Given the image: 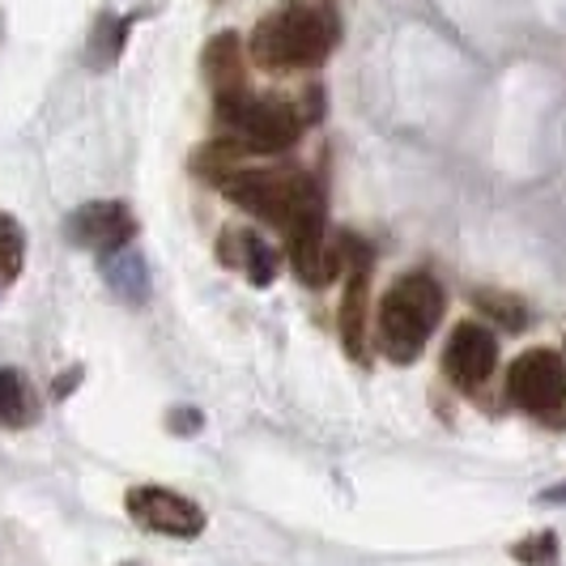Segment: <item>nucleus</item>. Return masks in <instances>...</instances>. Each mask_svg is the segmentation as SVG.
Wrapping results in <instances>:
<instances>
[{"mask_svg": "<svg viewBox=\"0 0 566 566\" xmlns=\"http://www.w3.org/2000/svg\"><path fill=\"white\" fill-rule=\"evenodd\" d=\"M494 363H499V340L482 324H460L448 340V349H443V370L464 392H478L494 375Z\"/></svg>", "mask_w": 566, "mask_h": 566, "instance_id": "6e6552de", "label": "nucleus"}, {"mask_svg": "<svg viewBox=\"0 0 566 566\" xmlns=\"http://www.w3.org/2000/svg\"><path fill=\"white\" fill-rule=\"evenodd\" d=\"M103 277L128 303H145V294H149V269H145V260L133 248H119V252L103 255Z\"/></svg>", "mask_w": 566, "mask_h": 566, "instance_id": "1a4fd4ad", "label": "nucleus"}, {"mask_svg": "<svg viewBox=\"0 0 566 566\" xmlns=\"http://www.w3.org/2000/svg\"><path fill=\"white\" fill-rule=\"evenodd\" d=\"M337 43V30L328 22V13H319L315 4H282L277 13H269L252 34V60L260 69L290 73V69H315L324 64Z\"/></svg>", "mask_w": 566, "mask_h": 566, "instance_id": "f03ea898", "label": "nucleus"}, {"mask_svg": "<svg viewBox=\"0 0 566 566\" xmlns=\"http://www.w3.org/2000/svg\"><path fill=\"white\" fill-rule=\"evenodd\" d=\"M124 566H142V563H124Z\"/></svg>", "mask_w": 566, "mask_h": 566, "instance_id": "6ab92c4d", "label": "nucleus"}, {"mask_svg": "<svg viewBox=\"0 0 566 566\" xmlns=\"http://www.w3.org/2000/svg\"><path fill=\"white\" fill-rule=\"evenodd\" d=\"M39 418V405L30 384L18 370H0V422L4 426H30Z\"/></svg>", "mask_w": 566, "mask_h": 566, "instance_id": "9b49d317", "label": "nucleus"}, {"mask_svg": "<svg viewBox=\"0 0 566 566\" xmlns=\"http://www.w3.org/2000/svg\"><path fill=\"white\" fill-rule=\"evenodd\" d=\"M478 303H482L485 312L494 315V319H499V324H503V328H511V333H520V324H524V307H520V303H511L507 294H499V298H490V294H478Z\"/></svg>", "mask_w": 566, "mask_h": 566, "instance_id": "2eb2a0df", "label": "nucleus"}, {"mask_svg": "<svg viewBox=\"0 0 566 566\" xmlns=\"http://www.w3.org/2000/svg\"><path fill=\"white\" fill-rule=\"evenodd\" d=\"M133 234H137V222H133L128 205H119V200H90L69 218V239L85 252L112 255L128 248Z\"/></svg>", "mask_w": 566, "mask_h": 566, "instance_id": "0eeeda50", "label": "nucleus"}, {"mask_svg": "<svg viewBox=\"0 0 566 566\" xmlns=\"http://www.w3.org/2000/svg\"><path fill=\"white\" fill-rule=\"evenodd\" d=\"M218 119L248 149L260 154H282L303 137V115L285 98H255L248 85L218 94Z\"/></svg>", "mask_w": 566, "mask_h": 566, "instance_id": "20e7f679", "label": "nucleus"}, {"mask_svg": "<svg viewBox=\"0 0 566 566\" xmlns=\"http://www.w3.org/2000/svg\"><path fill=\"white\" fill-rule=\"evenodd\" d=\"M205 77L213 85V94H227L243 85V56H239V39L234 34H218L205 48Z\"/></svg>", "mask_w": 566, "mask_h": 566, "instance_id": "9d476101", "label": "nucleus"}, {"mask_svg": "<svg viewBox=\"0 0 566 566\" xmlns=\"http://www.w3.org/2000/svg\"><path fill=\"white\" fill-rule=\"evenodd\" d=\"M77 379H82V370H69V375L60 379V384H56V388H52V392H56V397H64V392H69V388H73Z\"/></svg>", "mask_w": 566, "mask_h": 566, "instance_id": "a211bd4d", "label": "nucleus"}, {"mask_svg": "<svg viewBox=\"0 0 566 566\" xmlns=\"http://www.w3.org/2000/svg\"><path fill=\"white\" fill-rule=\"evenodd\" d=\"M541 503H549V507H558V503H566V482L549 485V490L541 494Z\"/></svg>", "mask_w": 566, "mask_h": 566, "instance_id": "f3484780", "label": "nucleus"}, {"mask_svg": "<svg viewBox=\"0 0 566 566\" xmlns=\"http://www.w3.org/2000/svg\"><path fill=\"white\" fill-rule=\"evenodd\" d=\"M22 260H27V234L18 227V218L0 209V277L13 282L22 273Z\"/></svg>", "mask_w": 566, "mask_h": 566, "instance_id": "ddd939ff", "label": "nucleus"}, {"mask_svg": "<svg viewBox=\"0 0 566 566\" xmlns=\"http://www.w3.org/2000/svg\"><path fill=\"white\" fill-rule=\"evenodd\" d=\"M234 243H239V255H230V264H243L255 285H269L273 277H277V252H273L260 234L248 230V234H239Z\"/></svg>", "mask_w": 566, "mask_h": 566, "instance_id": "f8f14e48", "label": "nucleus"}, {"mask_svg": "<svg viewBox=\"0 0 566 566\" xmlns=\"http://www.w3.org/2000/svg\"><path fill=\"white\" fill-rule=\"evenodd\" d=\"M128 515L149 528V533H163V537H179V541H192L205 533V511L175 494V490H163V485H137L128 494Z\"/></svg>", "mask_w": 566, "mask_h": 566, "instance_id": "423d86ee", "label": "nucleus"}, {"mask_svg": "<svg viewBox=\"0 0 566 566\" xmlns=\"http://www.w3.org/2000/svg\"><path fill=\"white\" fill-rule=\"evenodd\" d=\"M239 209H248L255 218L273 222L285 239L303 234V230L324 227V197L315 188L312 175L285 167H239L218 184Z\"/></svg>", "mask_w": 566, "mask_h": 566, "instance_id": "f257e3e1", "label": "nucleus"}, {"mask_svg": "<svg viewBox=\"0 0 566 566\" xmlns=\"http://www.w3.org/2000/svg\"><path fill=\"white\" fill-rule=\"evenodd\" d=\"M511 554L524 566H558V537L554 533H533L528 541L511 545Z\"/></svg>", "mask_w": 566, "mask_h": 566, "instance_id": "4468645a", "label": "nucleus"}, {"mask_svg": "<svg viewBox=\"0 0 566 566\" xmlns=\"http://www.w3.org/2000/svg\"><path fill=\"white\" fill-rule=\"evenodd\" d=\"M507 392L520 409L549 426L566 422V363L554 349H528L507 370Z\"/></svg>", "mask_w": 566, "mask_h": 566, "instance_id": "39448f33", "label": "nucleus"}, {"mask_svg": "<svg viewBox=\"0 0 566 566\" xmlns=\"http://www.w3.org/2000/svg\"><path fill=\"white\" fill-rule=\"evenodd\" d=\"M443 303H448L443 285L434 282L430 273L400 277L379 303V345H384V354L400 367H409L426 349L434 324L443 319Z\"/></svg>", "mask_w": 566, "mask_h": 566, "instance_id": "7ed1b4c3", "label": "nucleus"}, {"mask_svg": "<svg viewBox=\"0 0 566 566\" xmlns=\"http://www.w3.org/2000/svg\"><path fill=\"white\" fill-rule=\"evenodd\" d=\"M170 426H175V434H197L200 413L197 409H175V413H170Z\"/></svg>", "mask_w": 566, "mask_h": 566, "instance_id": "dca6fc26", "label": "nucleus"}]
</instances>
